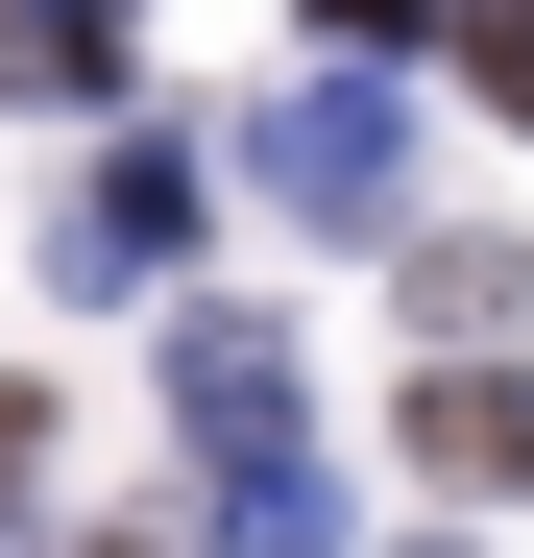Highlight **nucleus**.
Here are the masks:
<instances>
[{
  "label": "nucleus",
  "instance_id": "nucleus-1",
  "mask_svg": "<svg viewBox=\"0 0 534 558\" xmlns=\"http://www.w3.org/2000/svg\"><path fill=\"white\" fill-rule=\"evenodd\" d=\"M243 170H267L316 243H389V219H413V73H340V49H316L292 98L243 122Z\"/></svg>",
  "mask_w": 534,
  "mask_h": 558
},
{
  "label": "nucleus",
  "instance_id": "nucleus-2",
  "mask_svg": "<svg viewBox=\"0 0 534 558\" xmlns=\"http://www.w3.org/2000/svg\"><path fill=\"white\" fill-rule=\"evenodd\" d=\"M170 267H195V146L122 122L98 170H73V219H49V292H170Z\"/></svg>",
  "mask_w": 534,
  "mask_h": 558
},
{
  "label": "nucleus",
  "instance_id": "nucleus-3",
  "mask_svg": "<svg viewBox=\"0 0 534 558\" xmlns=\"http://www.w3.org/2000/svg\"><path fill=\"white\" fill-rule=\"evenodd\" d=\"M170 437H195V461H267V437H292V340H267L243 292L170 316Z\"/></svg>",
  "mask_w": 534,
  "mask_h": 558
},
{
  "label": "nucleus",
  "instance_id": "nucleus-4",
  "mask_svg": "<svg viewBox=\"0 0 534 558\" xmlns=\"http://www.w3.org/2000/svg\"><path fill=\"white\" fill-rule=\"evenodd\" d=\"M413 461H437V486H534V364H437V389H413Z\"/></svg>",
  "mask_w": 534,
  "mask_h": 558
},
{
  "label": "nucleus",
  "instance_id": "nucleus-5",
  "mask_svg": "<svg viewBox=\"0 0 534 558\" xmlns=\"http://www.w3.org/2000/svg\"><path fill=\"white\" fill-rule=\"evenodd\" d=\"M195 558H340V486H316V437H267L195 486Z\"/></svg>",
  "mask_w": 534,
  "mask_h": 558
},
{
  "label": "nucleus",
  "instance_id": "nucleus-6",
  "mask_svg": "<svg viewBox=\"0 0 534 558\" xmlns=\"http://www.w3.org/2000/svg\"><path fill=\"white\" fill-rule=\"evenodd\" d=\"M122 49H146L122 0H0V98H49V122H98V98H122Z\"/></svg>",
  "mask_w": 534,
  "mask_h": 558
},
{
  "label": "nucleus",
  "instance_id": "nucleus-7",
  "mask_svg": "<svg viewBox=\"0 0 534 558\" xmlns=\"http://www.w3.org/2000/svg\"><path fill=\"white\" fill-rule=\"evenodd\" d=\"M510 292H534V267H510V243H413V316H437V340H486Z\"/></svg>",
  "mask_w": 534,
  "mask_h": 558
},
{
  "label": "nucleus",
  "instance_id": "nucleus-8",
  "mask_svg": "<svg viewBox=\"0 0 534 558\" xmlns=\"http://www.w3.org/2000/svg\"><path fill=\"white\" fill-rule=\"evenodd\" d=\"M437 25H462V0H316V49H340V73H413Z\"/></svg>",
  "mask_w": 534,
  "mask_h": 558
},
{
  "label": "nucleus",
  "instance_id": "nucleus-9",
  "mask_svg": "<svg viewBox=\"0 0 534 558\" xmlns=\"http://www.w3.org/2000/svg\"><path fill=\"white\" fill-rule=\"evenodd\" d=\"M462 73H486V98L534 122V0H462Z\"/></svg>",
  "mask_w": 534,
  "mask_h": 558
},
{
  "label": "nucleus",
  "instance_id": "nucleus-10",
  "mask_svg": "<svg viewBox=\"0 0 534 558\" xmlns=\"http://www.w3.org/2000/svg\"><path fill=\"white\" fill-rule=\"evenodd\" d=\"M25 461H49V389H0V510H25Z\"/></svg>",
  "mask_w": 534,
  "mask_h": 558
}]
</instances>
